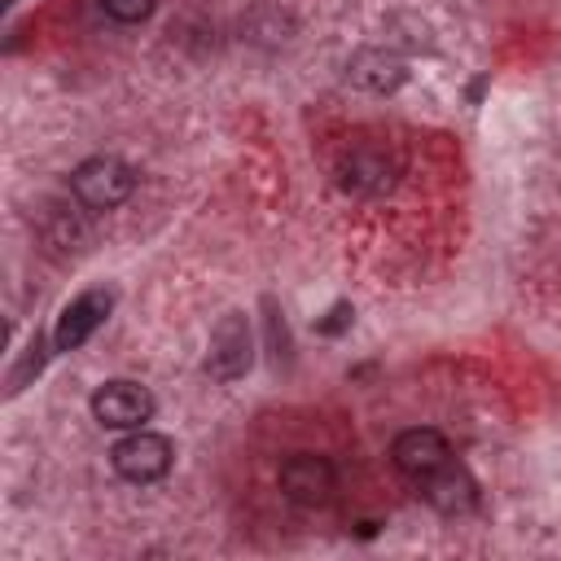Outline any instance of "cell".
I'll list each match as a JSON object with an SVG mask.
<instances>
[{
    "label": "cell",
    "mask_w": 561,
    "mask_h": 561,
    "mask_svg": "<svg viewBox=\"0 0 561 561\" xmlns=\"http://www.w3.org/2000/svg\"><path fill=\"white\" fill-rule=\"evenodd\" d=\"M416 486H421L425 504L438 508V513H447V517L469 513V508L478 504V482L469 478V469H460V465H451V460H447L443 469H434L430 478H421Z\"/></svg>",
    "instance_id": "cell-8"
},
{
    "label": "cell",
    "mask_w": 561,
    "mask_h": 561,
    "mask_svg": "<svg viewBox=\"0 0 561 561\" xmlns=\"http://www.w3.org/2000/svg\"><path fill=\"white\" fill-rule=\"evenodd\" d=\"M351 79L359 83V88H368V92H394L399 83H403V61L394 57V53H386V48H359L355 57H351Z\"/></svg>",
    "instance_id": "cell-9"
},
{
    "label": "cell",
    "mask_w": 561,
    "mask_h": 561,
    "mask_svg": "<svg viewBox=\"0 0 561 561\" xmlns=\"http://www.w3.org/2000/svg\"><path fill=\"white\" fill-rule=\"evenodd\" d=\"M394 184V162L377 149H355L342 162V188L351 193H386Z\"/></svg>",
    "instance_id": "cell-10"
},
{
    "label": "cell",
    "mask_w": 561,
    "mask_h": 561,
    "mask_svg": "<svg viewBox=\"0 0 561 561\" xmlns=\"http://www.w3.org/2000/svg\"><path fill=\"white\" fill-rule=\"evenodd\" d=\"M153 394L140 386V381H105L96 394H92V416L105 425V430H145V421L153 416Z\"/></svg>",
    "instance_id": "cell-4"
},
{
    "label": "cell",
    "mask_w": 561,
    "mask_h": 561,
    "mask_svg": "<svg viewBox=\"0 0 561 561\" xmlns=\"http://www.w3.org/2000/svg\"><path fill=\"white\" fill-rule=\"evenodd\" d=\"M110 307H114V294H110V289H83L79 298H70V302L61 307V316H57L53 346H57V351H79V346L105 324Z\"/></svg>",
    "instance_id": "cell-5"
},
{
    "label": "cell",
    "mask_w": 561,
    "mask_h": 561,
    "mask_svg": "<svg viewBox=\"0 0 561 561\" xmlns=\"http://www.w3.org/2000/svg\"><path fill=\"white\" fill-rule=\"evenodd\" d=\"M44 355H48V351H44V342L35 337V342L26 346V355H22V364H18V368H13V377H9V394H18V390L26 386V377L44 368Z\"/></svg>",
    "instance_id": "cell-11"
},
{
    "label": "cell",
    "mask_w": 561,
    "mask_h": 561,
    "mask_svg": "<svg viewBox=\"0 0 561 561\" xmlns=\"http://www.w3.org/2000/svg\"><path fill=\"white\" fill-rule=\"evenodd\" d=\"M351 316H355V311H351V302H333V307H329V316H324V320H316V333L337 337V333L351 324Z\"/></svg>",
    "instance_id": "cell-13"
},
{
    "label": "cell",
    "mask_w": 561,
    "mask_h": 561,
    "mask_svg": "<svg viewBox=\"0 0 561 561\" xmlns=\"http://www.w3.org/2000/svg\"><path fill=\"white\" fill-rule=\"evenodd\" d=\"M337 486V473L324 456H311V451H298L280 465V491L294 500V504H324Z\"/></svg>",
    "instance_id": "cell-7"
},
{
    "label": "cell",
    "mask_w": 561,
    "mask_h": 561,
    "mask_svg": "<svg viewBox=\"0 0 561 561\" xmlns=\"http://www.w3.org/2000/svg\"><path fill=\"white\" fill-rule=\"evenodd\" d=\"M254 364V329L241 311L219 316V324L210 329V346H206V373L215 381H237L245 377Z\"/></svg>",
    "instance_id": "cell-2"
},
{
    "label": "cell",
    "mask_w": 561,
    "mask_h": 561,
    "mask_svg": "<svg viewBox=\"0 0 561 561\" xmlns=\"http://www.w3.org/2000/svg\"><path fill=\"white\" fill-rule=\"evenodd\" d=\"M390 460H394V469H399L403 478L421 482V478H430L434 469H443V465L451 460V447H447V438H443L438 430L421 425V430H403V434L394 438Z\"/></svg>",
    "instance_id": "cell-6"
},
{
    "label": "cell",
    "mask_w": 561,
    "mask_h": 561,
    "mask_svg": "<svg viewBox=\"0 0 561 561\" xmlns=\"http://www.w3.org/2000/svg\"><path fill=\"white\" fill-rule=\"evenodd\" d=\"M0 4H4V9H9V4H18V0H0Z\"/></svg>",
    "instance_id": "cell-14"
},
{
    "label": "cell",
    "mask_w": 561,
    "mask_h": 561,
    "mask_svg": "<svg viewBox=\"0 0 561 561\" xmlns=\"http://www.w3.org/2000/svg\"><path fill=\"white\" fill-rule=\"evenodd\" d=\"M171 438L153 434V430H131L123 443H114L110 460H114V473L145 486V482H158L167 469H171Z\"/></svg>",
    "instance_id": "cell-3"
},
{
    "label": "cell",
    "mask_w": 561,
    "mask_h": 561,
    "mask_svg": "<svg viewBox=\"0 0 561 561\" xmlns=\"http://www.w3.org/2000/svg\"><path fill=\"white\" fill-rule=\"evenodd\" d=\"M70 188H75V197H79L88 210H114L118 202L131 197L136 171H131L123 158L101 153V158H88V162H79V167L70 171Z\"/></svg>",
    "instance_id": "cell-1"
},
{
    "label": "cell",
    "mask_w": 561,
    "mask_h": 561,
    "mask_svg": "<svg viewBox=\"0 0 561 561\" xmlns=\"http://www.w3.org/2000/svg\"><path fill=\"white\" fill-rule=\"evenodd\" d=\"M101 9L114 18V22H145L153 13V0H101Z\"/></svg>",
    "instance_id": "cell-12"
}]
</instances>
